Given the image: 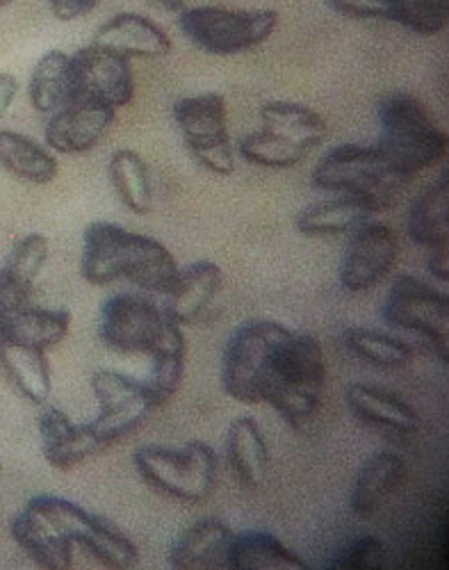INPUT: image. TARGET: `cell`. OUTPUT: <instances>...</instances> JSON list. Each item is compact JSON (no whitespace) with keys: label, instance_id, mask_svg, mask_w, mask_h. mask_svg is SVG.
Instances as JSON below:
<instances>
[{"label":"cell","instance_id":"cell-13","mask_svg":"<svg viewBox=\"0 0 449 570\" xmlns=\"http://www.w3.org/2000/svg\"><path fill=\"white\" fill-rule=\"evenodd\" d=\"M74 65V101H94L108 108H126L135 97V78L130 60L87 43L71 56Z\"/></svg>","mask_w":449,"mask_h":570},{"label":"cell","instance_id":"cell-3","mask_svg":"<svg viewBox=\"0 0 449 570\" xmlns=\"http://www.w3.org/2000/svg\"><path fill=\"white\" fill-rule=\"evenodd\" d=\"M326 384V358L322 345L306 334H292L281 347L265 402L292 426L304 430L320 411Z\"/></svg>","mask_w":449,"mask_h":570},{"label":"cell","instance_id":"cell-14","mask_svg":"<svg viewBox=\"0 0 449 570\" xmlns=\"http://www.w3.org/2000/svg\"><path fill=\"white\" fill-rule=\"evenodd\" d=\"M399 256L397 235L385 224H361L340 263V283L349 293H368L392 272Z\"/></svg>","mask_w":449,"mask_h":570},{"label":"cell","instance_id":"cell-23","mask_svg":"<svg viewBox=\"0 0 449 570\" xmlns=\"http://www.w3.org/2000/svg\"><path fill=\"white\" fill-rule=\"evenodd\" d=\"M404 478L407 463L402 456L392 452L372 454L359 470L357 484L352 489V511L359 518L370 520L392 495V491L404 482Z\"/></svg>","mask_w":449,"mask_h":570},{"label":"cell","instance_id":"cell-15","mask_svg":"<svg viewBox=\"0 0 449 570\" xmlns=\"http://www.w3.org/2000/svg\"><path fill=\"white\" fill-rule=\"evenodd\" d=\"M12 539L17 546L46 570H69L74 563V543L62 532L37 498H32L12 520Z\"/></svg>","mask_w":449,"mask_h":570},{"label":"cell","instance_id":"cell-20","mask_svg":"<svg viewBox=\"0 0 449 570\" xmlns=\"http://www.w3.org/2000/svg\"><path fill=\"white\" fill-rule=\"evenodd\" d=\"M346 404L359 420L374 426V430L413 434L420 426L418 411L404 397L377 386L352 384L346 389Z\"/></svg>","mask_w":449,"mask_h":570},{"label":"cell","instance_id":"cell-33","mask_svg":"<svg viewBox=\"0 0 449 570\" xmlns=\"http://www.w3.org/2000/svg\"><path fill=\"white\" fill-rule=\"evenodd\" d=\"M233 530L217 518L196 522L169 550V566L176 570L204 568L213 557L226 552Z\"/></svg>","mask_w":449,"mask_h":570},{"label":"cell","instance_id":"cell-38","mask_svg":"<svg viewBox=\"0 0 449 570\" xmlns=\"http://www.w3.org/2000/svg\"><path fill=\"white\" fill-rule=\"evenodd\" d=\"M385 563V546L374 537H361L349 541L331 561V568L361 570V568H381Z\"/></svg>","mask_w":449,"mask_h":570},{"label":"cell","instance_id":"cell-35","mask_svg":"<svg viewBox=\"0 0 449 570\" xmlns=\"http://www.w3.org/2000/svg\"><path fill=\"white\" fill-rule=\"evenodd\" d=\"M237 151L246 163L263 169H292L309 156L306 149L292 145V141L265 128L244 135Z\"/></svg>","mask_w":449,"mask_h":570},{"label":"cell","instance_id":"cell-12","mask_svg":"<svg viewBox=\"0 0 449 570\" xmlns=\"http://www.w3.org/2000/svg\"><path fill=\"white\" fill-rule=\"evenodd\" d=\"M169 317L139 295L108 299L98 320V338L115 354H152L165 334Z\"/></svg>","mask_w":449,"mask_h":570},{"label":"cell","instance_id":"cell-22","mask_svg":"<svg viewBox=\"0 0 449 570\" xmlns=\"http://www.w3.org/2000/svg\"><path fill=\"white\" fill-rule=\"evenodd\" d=\"M76 97L74 65L65 51H48L32 67L28 80V99L39 115H56L67 108Z\"/></svg>","mask_w":449,"mask_h":570},{"label":"cell","instance_id":"cell-26","mask_svg":"<svg viewBox=\"0 0 449 570\" xmlns=\"http://www.w3.org/2000/svg\"><path fill=\"white\" fill-rule=\"evenodd\" d=\"M0 367L17 393L28 402L43 404L51 395V370H48L43 350L0 338Z\"/></svg>","mask_w":449,"mask_h":570},{"label":"cell","instance_id":"cell-32","mask_svg":"<svg viewBox=\"0 0 449 570\" xmlns=\"http://www.w3.org/2000/svg\"><path fill=\"white\" fill-rule=\"evenodd\" d=\"M110 183L119 202L133 213V215H148L154 208V189H152V176H148V167L144 158L133 149H119L110 156L108 165Z\"/></svg>","mask_w":449,"mask_h":570},{"label":"cell","instance_id":"cell-43","mask_svg":"<svg viewBox=\"0 0 449 570\" xmlns=\"http://www.w3.org/2000/svg\"><path fill=\"white\" fill-rule=\"evenodd\" d=\"M429 272H431L436 278H440V281H447V278H449V245L431 249V256H429Z\"/></svg>","mask_w":449,"mask_h":570},{"label":"cell","instance_id":"cell-34","mask_svg":"<svg viewBox=\"0 0 449 570\" xmlns=\"http://www.w3.org/2000/svg\"><path fill=\"white\" fill-rule=\"evenodd\" d=\"M342 343L354 356L383 370L407 367L413 361V347L409 343L381 334V331L361 326L346 328L342 334Z\"/></svg>","mask_w":449,"mask_h":570},{"label":"cell","instance_id":"cell-44","mask_svg":"<svg viewBox=\"0 0 449 570\" xmlns=\"http://www.w3.org/2000/svg\"><path fill=\"white\" fill-rule=\"evenodd\" d=\"M154 3L163 6L169 12H183L185 10V0H154Z\"/></svg>","mask_w":449,"mask_h":570},{"label":"cell","instance_id":"cell-2","mask_svg":"<svg viewBox=\"0 0 449 570\" xmlns=\"http://www.w3.org/2000/svg\"><path fill=\"white\" fill-rule=\"evenodd\" d=\"M311 183L322 193L361 199L377 215L392 206L411 178L399 171L379 147L342 145L320 158Z\"/></svg>","mask_w":449,"mask_h":570},{"label":"cell","instance_id":"cell-40","mask_svg":"<svg viewBox=\"0 0 449 570\" xmlns=\"http://www.w3.org/2000/svg\"><path fill=\"white\" fill-rule=\"evenodd\" d=\"M30 293L32 291L19 285L6 269H0V326L30 304Z\"/></svg>","mask_w":449,"mask_h":570},{"label":"cell","instance_id":"cell-8","mask_svg":"<svg viewBox=\"0 0 449 570\" xmlns=\"http://www.w3.org/2000/svg\"><path fill=\"white\" fill-rule=\"evenodd\" d=\"M381 317L388 326L411 334L427 354L447 363L449 345V299L416 276L402 274L390 285Z\"/></svg>","mask_w":449,"mask_h":570},{"label":"cell","instance_id":"cell-39","mask_svg":"<svg viewBox=\"0 0 449 570\" xmlns=\"http://www.w3.org/2000/svg\"><path fill=\"white\" fill-rule=\"evenodd\" d=\"M324 3L340 17L359 21H390V0H324Z\"/></svg>","mask_w":449,"mask_h":570},{"label":"cell","instance_id":"cell-36","mask_svg":"<svg viewBox=\"0 0 449 570\" xmlns=\"http://www.w3.org/2000/svg\"><path fill=\"white\" fill-rule=\"evenodd\" d=\"M392 23L422 35L433 37L447 28L449 0H390Z\"/></svg>","mask_w":449,"mask_h":570},{"label":"cell","instance_id":"cell-21","mask_svg":"<svg viewBox=\"0 0 449 570\" xmlns=\"http://www.w3.org/2000/svg\"><path fill=\"white\" fill-rule=\"evenodd\" d=\"M226 456L237 480L246 489H261L270 474V450L258 422L242 415L231 422L226 436Z\"/></svg>","mask_w":449,"mask_h":570},{"label":"cell","instance_id":"cell-37","mask_svg":"<svg viewBox=\"0 0 449 570\" xmlns=\"http://www.w3.org/2000/svg\"><path fill=\"white\" fill-rule=\"evenodd\" d=\"M48 252H51V247H48V240L41 233H28L14 245V249L10 252L8 265L3 269L19 285H23V288L32 291L39 272L43 269V265L48 261Z\"/></svg>","mask_w":449,"mask_h":570},{"label":"cell","instance_id":"cell-31","mask_svg":"<svg viewBox=\"0 0 449 570\" xmlns=\"http://www.w3.org/2000/svg\"><path fill=\"white\" fill-rule=\"evenodd\" d=\"M148 356H152V374H148L144 384L148 386V391L154 393V397L163 406L176 395V391L183 382L185 336L180 331V324L169 320L165 326L163 338L158 341V345Z\"/></svg>","mask_w":449,"mask_h":570},{"label":"cell","instance_id":"cell-30","mask_svg":"<svg viewBox=\"0 0 449 570\" xmlns=\"http://www.w3.org/2000/svg\"><path fill=\"white\" fill-rule=\"evenodd\" d=\"M263 128L281 135L283 139L292 141V145L302 147L306 151L322 145L326 137V121L315 110L290 104V101H272L263 106L261 110Z\"/></svg>","mask_w":449,"mask_h":570},{"label":"cell","instance_id":"cell-18","mask_svg":"<svg viewBox=\"0 0 449 570\" xmlns=\"http://www.w3.org/2000/svg\"><path fill=\"white\" fill-rule=\"evenodd\" d=\"M39 439L43 459L58 470H71L104 450L87 424H76L62 409L56 406L46 409L39 415Z\"/></svg>","mask_w":449,"mask_h":570},{"label":"cell","instance_id":"cell-16","mask_svg":"<svg viewBox=\"0 0 449 570\" xmlns=\"http://www.w3.org/2000/svg\"><path fill=\"white\" fill-rule=\"evenodd\" d=\"M115 117V108L94 101H71L48 119L46 145L65 156L87 154L108 135Z\"/></svg>","mask_w":449,"mask_h":570},{"label":"cell","instance_id":"cell-7","mask_svg":"<svg viewBox=\"0 0 449 570\" xmlns=\"http://www.w3.org/2000/svg\"><path fill=\"white\" fill-rule=\"evenodd\" d=\"M276 10H228L217 6H198L178 12L183 35L213 56H237L265 43L276 26Z\"/></svg>","mask_w":449,"mask_h":570},{"label":"cell","instance_id":"cell-6","mask_svg":"<svg viewBox=\"0 0 449 570\" xmlns=\"http://www.w3.org/2000/svg\"><path fill=\"white\" fill-rule=\"evenodd\" d=\"M133 461L148 487L180 502H202L217 484V454L206 443L194 441L180 450L146 445Z\"/></svg>","mask_w":449,"mask_h":570},{"label":"cell","instance_id":"cell-5","mask_svg":"<svg viewBox=\"0 0 449 570\" xmlns=\"http://www.w3.org/2000/svg\"><path fill=\"white\" fill-rule=\"evenodd\" d=\"M292 331L272 320L240 324L226 343L222 361V386L242 404L265 402L270 376L281 347Z\"/></svg>","mask_w":449,"mask_h":570},{"label":"cell","instance_id":"cell-19","mask_svg":"<svg viewBox=\"0 0 449 570\" xmlns=\"http://www.w3.org/2000/svg\"><path fill=\"white\" fill-rule=\"evenodd\" d=\"M222 267L211 261L192 263L189 267L178 269L174 285L165 293V315L176 324L194 322L213 304L222 291Z\"/></svg>","mask_w":449,"mask_h":570},{"label":"cell","instance_id":"cell-4","mask_svg":"<svg viewBox=\"0 0 449 570\" xmlns=\"http://www.w3.org/2000/svg\"><path fill=\"white\" fill-rule=\"evenodd\" d=\"M379 149L411 180L447 154V135L424 104L409 91H394L379 106Z\"/></svg>","mask_w":449,"mask_h":570},{"label":"cell","instance_id":"cell-11","mask_svg":"<svg viewBox=\"0 0 449 570\" xmlns=\"http://www.w3.org/2000/svg\"><path fill=\"white\" fill-rule=\"evenodd\" d=\"M37 502L53 515L69 541L85 548L96 561L108 568H135L139 563L135 543L106 518L56 495H37Z\"/></svg>","mask_w":449,"mask_h":570},{"label":"cell","instance_id":"cell-45","mask_svg":"<svg viewBox=\"0 0 449 570\" xmlns=\"http://www.w3.org/2000/svg\"><path fill=\"white\" fill-rule=\"evenodd\" d=\"M12 3H14V0H0V10L8 8V6H12Z\"/></svg>","mask_w":449,"mask_h":570},{"label":"cell","instance_id":"cell-41","mask_svg":"<svg viewBox=\"0 0 449 570\" xmlns=\"http://www.w3.org/2000/svg\"><path fill=\"white\" fill-rule=\"evenodd\" d=\"M101 0H48V8H51L53 17L58 21H76L80 17L91 14Z\"/></svg>","mask_w":449,"mask_h":570},{"label":"cell","instance_id":"cell-9","mask_svg":"<svg viewBox=\"0 0 449 570\" xmlns=\"http://www.w3.org/2000/svg\"><path fill=\"white\" fill-rule=\"evenodd\" d=\"M174 121L192 160L215 176L235 171V151L228 135V108L215 91L196 94L174 104Z\"/></svg>","mask_w":449,"mask_h":570},{"label":"cell","instance_id":"cell-25","mask_svg":"<svg viewBox=\"0 0 449 570\" xmlns=\"http://www.w3.org/2000/svg\"><path fill=\"white\" fill-rule=\"evenodd\" d=\"M69 326H71L69 311L41 308V306L28 304L0 326V338L46 352L65 341V336L69 334Z\"/></svg>","mask_w":449,"mask_h":570},{"label":"cell","instance_id":"cell-42","mask_svg":"<svg viewBox=\"0 0 449 570\" xmlns=\"http://www.w3.org/2000/svg\"><path fill=\"white\" fill-rule=\"evenodd\" d=\"M17 91H19V80L10 73H0V121L6 119L10 106L14 104Z\"/></svg>","mask_w":449,"mask_h":570},{"label":"cell","instance_id":"cell-17","mask_svg":"<svg viewBox=\"0 0 449 570\" xmlns=\"http://www.w3.org/2000/svg\"><path fill=\"white\" fill-rule=\"evenodd\" d=\"M91 43L104 46L128 60H158L172 53V39L156 21L135 12H121L96 30Z\"/></svg>","mask_w":449,"mask_h":570},{"label":"cell","instance_id":"cell-29","mask_svg":"<svg viewBox=\"0 0 449 570\" xmlns=\"http://www.w3.org/2000/svg\"><path fill=\"white\" fill-rule=\"evenodd\" d=\"M372 215L374 210L361 199L335 197L304 208L296 215L294 226L309 237H333L359 228Z\"/></svg>","mask_w":449,"mask_h":570},{"label":"cell","instance_id":"cell-1","mask_svg":"<svg viewBox=\"0 0 449 570\" xmlns=\"http://www.w3.org/2000/svg\"><path fill=\"white\" fill-rule=\"evenodd\" d=\"M80 276L91 285L126 278L146 293L165 295L178 276V265L154 237L110 222H91L82 235Z\"/></svg>","mask_w":449,"mask_h":570},{"label":"cell","instance_id":"cell-10","mask_svg":"<svg viewBox=\"0 0 449 570\" xmlns=\"http://www.w3.org/2000/svg\"><path fill=\"white\" fill-rule=\"evenodd\" d=\"M91 391L98 402V415L87 426L101 448L128 436L160 409L144 382L115 370H96L91 374Z\"/></svg>","mask_w":449,"mask_h":570},{"label":"cell","instance_id":"cell-27","mask_svg":"<svg viewBox=\"0 0 449 570\" xmlns=\"http://www.w3.org/2000/svg\"><path fill=\"white\" fill-rule=\"evenodd\" d=\"M0 167L32 185H48L58 176L56 156L35 139L12 130H0Z\"/></svg>","mask_w":449,"mask_h":570},{"label":"cell","instance_id":"cell-24","mask_svg":"<svg viewBox=\"0 0 449 570\" xmlns=\"http://www.w3.org/2000/svg\"><path fill=\"white\" fill-rule=\"evenodd\" d=\"M226 563L235 570H304V559L290 552L274 534L246 530L231 534L226 543Z\"/></svg>","mask_w":449,"mask_h":570},{"label":"cell","instance_id":"cell-28","mask_svg":"<svg viewBox=\"0 0 449 570\" xmlns=\"http://www.w3.org/2000/svg\"><path fill=\"white\" fill-rule=\"evenodd\" d=\"M409 235L420 247L449 245V178L442 174L418 197L409 213Z\"/></svg>","mask_w":449,"mask_h":570}]
</instances>
